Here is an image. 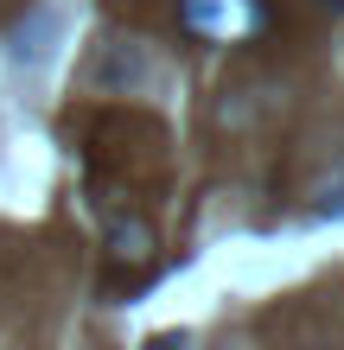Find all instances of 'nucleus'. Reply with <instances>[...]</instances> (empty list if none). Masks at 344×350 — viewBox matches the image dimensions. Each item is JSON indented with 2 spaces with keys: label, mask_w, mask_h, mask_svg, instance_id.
<instances>
[{
  "label": "nucleus",
  "mask_w": 344,
  "mask_h": 350,
  "mask_svg": "<svg viewBox=\"0 0 344 350\" xmlns=\"http://www.w3.org/2000/svg\"><path fill=\"white\" fill-rule=\"evenodd\" d=\"M178 26L198 38H242L255 26V0H178Z\"/></svg>",
  "instance_id": "nucleus-1"
},
{
  "label": "nucleus",
  "mask_w": 344,
  "mask_h": 350,
  "mask_svg": "<svg viewBox=\"0 0 344 350\" xmlns=\"http://www.w3.org/2000/svg\"><path fill=\"white\" fill-rule=\"evenodd\" d=\"M90 83L96 90H140V83H147V51H140L134 38H128V45H109V57L90 70Z\"/></svg>",
  "instance_id": "nucleus-2"
},
{
  "label": "nucleus",
  "mask_w": 344,
  "mask_h": 350,
  "mask_svg": "<svg viewBox=\"0 0 344 350\" xmlns=\"http://www.w3.org/2000/svg\"><path fill=\"white\" fill-rule=\"evenodd\" d=\"M109 261L115 267H147L153 261V230L140 217H115L109 223Z\"/></svg>",
  "instance_id": "nucleus-3"
},
{
  "label": "nucleus",
  "mask_w": 344,
  "mask_h": 350,
  "mask_svg": "<svg viewBox=\"0 0 344 350\" xmlns=\"http://www.w3.org/2000/svg\"><path fill=\"white\" fill-rule=\"evenodd\" d=\"M306 350H332V344H306Z\"/></svg>",
  "instance_id": "nucleus-4"
}]
</instances>
